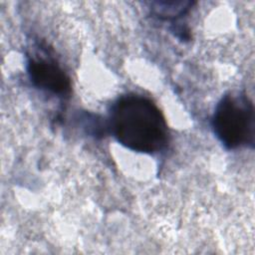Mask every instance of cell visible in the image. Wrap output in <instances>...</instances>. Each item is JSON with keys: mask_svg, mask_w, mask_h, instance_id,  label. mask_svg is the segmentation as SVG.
Masks as SVG:
<instances>
[{"mask_svg": "<svg viewBox=\"0 0 255 255\" xmlns=\"http://www.w3.org/2000/svg\"><path fill=\"white\" fill-rule=\"evenodd\" d=\"M195 2L193 1H155L150 4V13L160 20L172 21L186 15Z\"/></svg>", "mask_w": 255, "mask_h": 255, "instance_id": "4", "label": "cell"}, {"mask_svg": "<svg viewBox=\"0 0 255 255\" xmlns=\"http://www.w3.org/2000/svg\"><path fill=\"white\" fill-rule=\"evenodd\" d=\"M27 73L31 83L40 90L59 97H68L71 94L72 85L69 76L54 59L48 56H29Z\"/></svg>", "mask_w": 255, "mask_h": 255, "instance_id": "3", "label": "cell"}, {"mask_svg": "<svg viewBox=\"0 0 255 255\" xmlns=\"http://www.w3.org/2000/svg\"><path fill=\"white\" fill-rule=\"evenodd\" d=\"M109 120L114 137L129 150L153 154L169 142L164 116L154 102L144 96H121L112 105Z\"/></svg>", "mask_w": 255, "mask_h": 255, "instance_id": "1", "label": "cell"}, {"mask_svg": "<svg viewBox=\"0 0 255 255\" xmlns=\"http://www.w3.org/2000/svg\"><path fill=\"white\" fill-rule=\"evenodd\" d=\"M254 106L244 92L232 91L217 103L211 126L218 140L227 149L254 146Z\"/></svg>", "mask_w": 255, "mask_h": 255, "instance_id": "2", "label": "cell"}]
</instances>
